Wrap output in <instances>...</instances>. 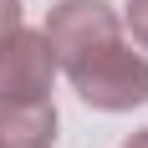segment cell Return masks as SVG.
Returning <instances> with one entry per match:
<instances>
[{
  "label": "cell",
  "instance_id": "6",
  "mask_svg": "<svg viewBox=\"0 0 148 148\" xmlns=\"http://www.w3.org/2000/svg\"><path fill=\"white\" fill-rule=\"evenodd\" d=\"M21 31V0H0V41Z\"/></svg>",
  "mask_w": 148,
  "mask_h": 148
},
{
  "label": "cell",
  "instance_id": "2",
  "mask_svg": "<svg viewBox=\"0 0 148 148\" xmlns=\"http://www.w3.org/2000/svg\"><path fill=\"white\" fill-rule=\"evenodd\" d=\"M46 41L56 51V66H77L82 56L118 41V15L102 0H61L46 15Z\"/></svg>",
  "mask_w": 148,
  "mask_h": 148
},
{
  "label": "cell",
  "instance_id": "5",
  "mask_svg": "<svg viewBox=\"0 0 148 148\" xmlns=\"http://www.w3.org/2000/svg\"><path fill=\"white\" fill-rule=\"evenodd\" d=\"M128 31H133V41L148 51V0H128Z\"/></svg>",
  "mask_w": 148,
  "mask_h": 148
},
{
  "label": "cell",
  "instance_id": "4",
  "mask_svg": "<svg viewBox=\"0 0 148 148\" xmlns=\"http://www.w3.org/2000/svg\"><path fill=\"white\" fill-rule=\"evenodd\" d=\"M56 107L51 102H0V148H51Z\"/></svg>",
  "mask_w": 148,
  "mask_h": 148
},
{
  "label": "cell",
  "instance_id": "7",
  "mask_svg": "<svg viewBox=\"0 0 148 148\" xmlns=\"http://www.w3.org/2000/svg\"><path fill=\"white\" fill-rule=\"evenodd\" d=\"M123 148H148V128H138V133L128 138V143H123Z\"/></svg>",
  "mask_w": 148,
  "mask_h": 148
},
{
  "label": "cell",
  "instance_id": "3",
  "mask_svg": "<svg viewBox=\"0 0 148 148\" xmlns=\"http://www.w3.org/2000/svg\"><path fill=\"white\" fill-rule=\"evenodd\" d=\"M56 77V51L46 31H15L0 41V102H46Z\"/></svg>",
  "mask_w": 148,
  "mask_h": 148
},
{
  "label": "cell",
  "instance_id": "1",
  "mask_svg": "<svg viewBox=\"0 0 148 148\" xmlns=\"http://www.w3.org/2000/svg\"><path fill=\"white\" fill-rule=\"evenodd\" d=\"M66 77H72L77 97L87 107H102V112H128L148 97V56L128 51L123 41L82 56L77 66H66Z\"/></svg>",
  "mask_w": 148,
  "mask_h": 148
}]
</instances>
